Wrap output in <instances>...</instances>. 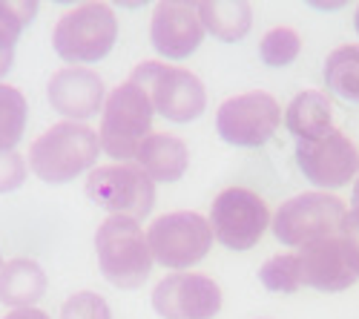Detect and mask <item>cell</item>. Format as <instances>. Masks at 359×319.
<instances>
[{"label":"cell","instance_id":"obj_9","mask_svg":"<svg viewBox=\"0 0 359 319\" xmlns=\"http://www.w3.org/2000/svg\"><path fill=\"white\" fill-rule=\"evenodd\" d=\"M271 227V210L264 198L248 187H227L216 196L210 208V230L230 250H250L259 245L264 230Z\"/></svg>","mask_w":359,"mask_h":319},{"label":"cell","instance_id":"obj_4","mask_svg":"<svg viewBox=\"0 0 359 319\" xmlns=\"http://www.w3.org/2000/svg\"><path fill=\"white\" fill-rule=\"evenodd\" d=\"M118 41V20L107 4H81L57 20L52 46L67 64H95L112 52Z\"/></svg>","mask_w":359,"mask_h":319},{"label":"cell","instance_id":"obj_27","mask_svg":"<svg viewBox=\"0 0 359 319\" xmlns=\"http://www.w3.org/2000/svg\"><path fill=\"white\" fill-rule=\"evenodd\" d=\"M339 242L348 253V262L359 276V210H345V219L339 224Z\"/></svg>","mask_w":359,"mask_h":319},{"label":"cell","instance_id":"obj_29","mask_svg":"<svg viewBox=\"0 0 359 319\" xmlns=\"http://www.w3.org/2000/svg\"><path fill=\"white\" fill-rule=\"evenodd\" d=\"M351 205H353V210H359V179H356L353 193H351Z\"/></svg>","mask_w":359,"mask_h":319},{"label":"cell","instance_id":"obj_17","mask_svg":"<svg viewBox=\"0 0 359 319\" xmlns=\"http://www.w3.org/2000/svg\"><path fill=\"white\" fill-rule=\"evenodd\" d=\"M46 291V273L32 259H12L0 268V302L15 308H32Z\"/></svg>","mask_w":359,"mask_h":319},{"label":"cell","instance_id":"obj_5","mask_svg":"<svg viewBox=\"0 0 359 319\" xmlns=\"http://www.w3.org/2000/svg\"><path fill=\"white\" fill-rule=\"evenodd\" d=\"M130 81L141 86L149 104H153V109L161 112V118H167L172 124L196 121L207 107V93H204L201 81L187 69L147 61L133 69Z\"/></svg>","mask_w":359,"mask_h":319},{"label":"cell","instance_id":"obj_19","mask_svg":"<svg viewBox=\"0 0 359 319\" xmlns=\"http://www.w3.org/2000/svg\"><path fill=\"white\" fill-rule=\"evenodd\" d=\"M198 18L204 32H210L219 41L236 43L248 35L253 12L245 0H207V4H198Z\"/></svg>","mask_w":359,"mask_h":319},{"label":"cell","instance_id":"obj_20","mask_svg":"<svg viewBox=\"0 0 359 319\" xmlns=\"http://www.w3.org/2000/svg\"><path fill=\"white\" fill-rule=\"evenodd\" d=\"M325 86L339 101L359 104V46H339L327 55Z\"/></svg>","mask_w":359,"mask_h":319},{"label":"cell","instance_id":"obj_21","mask_svg":"<svg viewBox=\"0 0 359 319\" xmlns=\"http://www.w3.org/2000/svg\"><path fill=\"white\" fill-rule=\"evenodd\" d=\"M38 4L26 0V4H12V0H0V78L12 69L15 61V43L20 32L35 18Z\"/></svg>","mask_w":359,"mask_h":319},{"label":"cell","instance_id":"obj_18","mask_svg":"<svg viewBox=\"0 0 359 319\" xmlns=\"http://www.w3.org/2000/svg\"><path fill=\"white\" fill-rule=\"evenodd\" d=\"M285 124L287 130L299 138V141H313V138H322L334 130V109H331V101L322 93H299L287 112H285Z\"/></svg>","mask_w":359,"mask_h":319},{"label":"cell","instance_id":"obj_1","mask_svg":"<svg viewBox=\"0 0 359 319\" xmlns=\"http://www.w3.org/2000/svg\"><path fill=\"white\" fill-rule=\"evenodd\" d=\"M98 153H101V144L93 127L61 121L32 141V147H29V167L46 184H67L78 179L81 172L93 170Z\"/></svg>","mask_w":359,"mask_h":319},{"label":"cell","instance_id":"obj_22","mask_svg":"<svg viewBox=\"0 0 359 319\" xmlns=\"http://www.w3.org/2000/svg\"><path fill=\"white\" fill-rule=\"evenodd\" d=\"M29 118V107L20 90L9 83H0V150H15V144L23 138Z\"/></svg>","mask_w":359,"mask_h":319},{"label":"cell","instance_id":"obj_16","mask_svg":"<svg viewBox=\"0 0 359 319\" xmlns=\"http://www.w3.org/2000/svg\"><path fill=\"white\" fill-rule=\"evenodd\" d=\"M135 164L147 172L149 182L172 184L187 172L190 164V150L182 138L167 135V133H149L141 147L135 150Z\"/></svg>","mask_w":359,"mask_h":319},{"label":"cell","instance_id":"obj_24","mask_svg":"<svg viewBox=\"0 0 359 319\" xmlns=\"http://www.w3.org/2000/svg\"><path fill=\"white\" fill-rule=\"evenodd\" d=\"M299 52H302V38L287 26L271 29L259 43V55L267 67H287L299 57Z\"/></svg>","mask_w":359,"mask_h":319},{"label":"cell","instance_id":"obj_12","mask_svg":"<svg viewBox=\"0 0 359 319\" xmlns=\"http://www.w3.org/2000/svg\"><path fill=\"white\" fill-rule=\"evenodd\" d=\"M161 319H213L222 311V287L204 273H170L153 291Z\"/></svg>","mask_w":359,"mask_h":319},{"label":"cell","instance_id":"obj_30","mask_svg":"<svg viewBox=\"0 0 359 319\" xmlns=\"http://www.w3.org/2000/svg\"><path fill=\"white\" fill-rule=\"evenodd\" d=\"M353 26H356V35H359V6H356V15H353Z\"/></svg>","mask_w":359,"mask_h":319},{"label":"cell","instance_id":"obj_31","mask_svg":"<svg viewBox=\"0 0 359 319\" xmlns=\"http://www.w3.org/2000/svg\"><path fill=\"white\" fill-rule=\"evenodd\" d=\"M0 268H4V259H0Z\"/></svg>","mask_w":359,"mask_h":319},{"label":"cell","instance_id":"obj_2","mask_svg":"<svg viewBox=\"0 0 359 319\" xmlns=\"http://www.w3.org/2000/svg\"><path fill=\"white\" fill-rule=\"evenodd\" d=\"M98 265L109 285L133 291L149 279L153 253L147 245V233L130 216H109L95 233Z\"/></svg>","mask_w":359,"mask_h":319},{"label":"cell","instance_id":"obj_14","mask_svg":"<svg viewBox=\"0 0 359 319\" xmlns=\"http://www.w3.org/2000/svg\"><path fill=\"white\" fill-rule=\"evenodd\" d=\"M104 81L86 67H67L49 78V104L64 118L81 124L104 109Z\"/></svg>","mask_w":359,"mask_h":319},{"label":"cell","instance_id":"obj_25","mask_svg":"<svg viewBox=\"0 0 359 319\" xmlns=\"http://www.w3.org/2000/svg\"><path fill=\"white\" fill-rule=\"evenodd\" d=\"M61 319H112V311L104 302V297L93 291H81L64 302Z\"/></svg>","mask_w":359,"mask_h":319},{"label":"cell","instance_id":"obj_10","mask_svg":"<svg viewBox=\"0 0 359 319\" xmlns=\"http://www.w3.org/2000/svg\"><path fill=\"white\" fill-rule=\"evenodd\" d=\"M282 121V109L273 95L267 93H245L227 98L219 107L216 130L222 141L233 147H262L276 135Z\"/></svg>","mask_w":359,"mask_h":319},{"label":"cell","instance_id":"obj_3","mask_svg":"<svg viewBox=\"0 0 359 319\" xmlns=\"http://www.w3.org/2000/svg\"><path fill=\"white\" fill-rule=\"evenodd\" d=\"M153 115L156 109L138 83L127 81L115 86L101 109V130H98L101 150L109 158H115V164L135 158L141 141L153 133Z\"/></svg>","mask_w":359,"mask_h":319},{"label":"cell","instance_id":"obj_13","mask_svg":"<svg viewBox=\"0 0 359 319\" xmlns=\"http://www.w3.org/2000/svg\"><path fill=\"white\" fill-rule=\"evenodd\" d=\"M149 38H153L156 52L167 61L190 57L204 41L198 4H190V0H164V4H158L153 12Z\"/></svg>","mask_w":359,"mask_h":319},{"label":"cell","instance_id":"obj_28","mask_svg":"<svg viewBox=\"0 0 359 319\" xmlns=\"http://www.w3.org/2000/svg\"><path fill=\"white\" fill-rule=\"evenodd\" d=\"M4 319H49V316L43 311H38V308H15Z\"/></svg>","mask_w":359,"mask_h":319},{"label":"cell","instance_id":"obj_7","mask_svg":"<svg viewBox=\"0 0 359 319\" xmlns=\"http://www.w3.org/2000/svg\"><path fill=\"white\" fill-rule=\"evenodd\" d=\"M345 219V201L325 193H299L287 198L273 216V236L287 247H308L319 239L337 236Z\"/></svg>","mask_w":359,"mask_h":319},{"label":"cell","instance_id":"obj_26","mask_svg":"<svg viewBox=\"0 0 359 319\" xmlns=\"http://www.w3.org/2000/svg\"><path fill=\"white\" fill-rule=\"evenodd\" d=\"M26 182V161L15 150H0V193H12Z\"/></svg>","mask_w":359,"mask_h":319},{"label":"cell","instance_id":"obj_23","mask_svg":"<svg viewBox=\"0 0 359 319\" xmlns=\"http://www.w3.org/2000/svg\"><path fill=\"white\" fill-rule=\"evenodd\" d=\"M259 279L267 291L273 294H296L302 285V268H299V256L285 253V256H271L259 271Z\"/></svg>","mask_w":359,"mask_h":319},{"label":"cell","instance_id":"obj_15","mask_svg":"<svg viewBox=\"0 0 359 319\" xmlns=\"http://www.w3.org/2000/svg\"><path fill=\"white\" fill-rule=\"evenodd\" d=\"M296 256H299V268H302V285L316 287V291L337 294L359 279L348 262V253L339 242V233L302 247Z\"/></svg>","mask_w":359,"mask_h":319},{"label":"cell","instance_id":"obj_6","mask_svg":"<svg viewBox=\"0 0 359 319\" xmlns=\"http://www.w3.org/2000/svg\"><path fill=\"white\" fill-rule=\"evenodd\" d=\"M147 245L153 253V262L184 271L198 265L213 247V230L201 213L178 210L156 219L147 230Z\"/></svg>","mask_w":359,"mask_h":319},{"label":"cell","instance_id":"obj_11","mask_svg":"<svg viewBox=\"0 0 359 319\" xmlns=\"http://www.w3.org/2000/svg\"><path fill=\"white\" fill-rule=\"evenodd\" d=\"M296 161H299L302 176L311 184L322 187V190L345 187L348 182H353V176L359 172L356 144L337 127L327 135H322V138L299 141L296 144Z\"/></svg>","mask_w":359,"mask_h":319},{"label":"cell","instance_id":"obj_8","mask_svg":"<svg viewBox=\"0 0 359 319\" xmlns=\"http://www.w3.org/2000/svg\"><path fill=\"white\" fill-rule=\"evenodd\" d=\"M86 196L112 216H130L141 222L156 205V184L138 164H104L89 172Z\"/></svg>","mask_w":359,"mask_h":319}]
</instances>
